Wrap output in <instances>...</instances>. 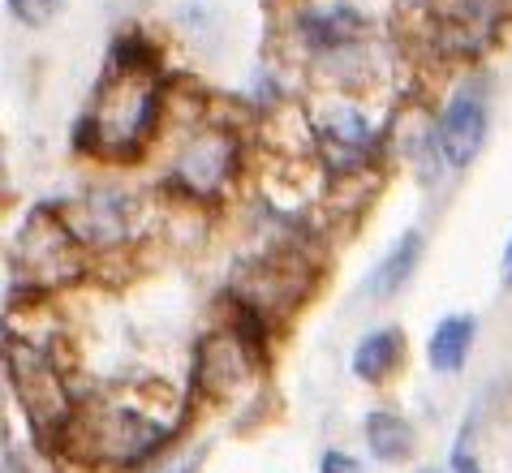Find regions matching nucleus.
<instances>
[{
	"instance_id": "nucleus-13",
	"label": "nucleus",
	"mask_w": 512,
	"mask_h": 473,
	"mask_svg": "<svg viewBox=\"0 0 512 473\" xmlns=\"http://www.w3.org/2000/svg\"><path fill=\"white\" fill-rule=\"evenodd\" d=\"M418 473H439V469H418Z\"/></svg>"
},
{
	"instance_id": "nucleus-2",
	"label": "nucleus",
	"mask_w": 512,
	"mask_h": 473,
	"mask_svg": "<svg viewBox=\"0 0 512 473\" xmlns=\"http://www.w3.org/2000/svg\"><path fill=\"white\" fill-rule=\"evenodd\" d=\"M482 138H487V82L469 78L452 91L444 117L435 125V155L439 164L461 172L474 155L482 151Z\"/></svg>"
},
{
	"instance_id": "nucleus-6",
	"label": "nucleus",
	"mask_w": 512,
	"mask_h": 473,
	"mask_svg": "<svg viewBox=\"0 0 512 473\" xmlns=\"http://www.w3.org/2000/svg\"><path fill=\"white\" fill-rule=\"evenodd\" d=\"M469 349H474V319H469V314H448L431 332V340H426V362H431L439 375H457Z\"/></svg>"
},
{
	"instance_id": "nucleus-1",
	"label": "nucleus",
	"mask_w": 512,
	"mask_h": 473,
	"mask_svg": "<svg viewBox=\"0 0 512 473\" xmlns=\"http://www.w3.org/2000/svg\"><path fill=\"white\" fill-rule=\"evenodd\" d=\"M9 383L18 400L26 405V413L39 422V426H69L74 409H69V396H65V383L56 375V366L48 362V353L39 344H26L13 336L9 340Z\"/></svg>"
},
{
	"instance_id": "nucleus-5",
	"label": "nucleus",
	"mask_w": 512,
	"mask_h": 473,
	"mask_svg": "<svg viewBox=\"0 0 512 473\" xmlns=\"http://www.w3.org/2000/svg\"><path fill=\"white\" fill-rule=\"evenodd\" d=\"M422 250H426V237L418 233V228H409V233L379 258V267L371 276V293L375 297H396V293H401L405 284L414 280V271L422 263Z\"/></svg>"
},
{
	"instance_id": "nucleus-8",
	"label": "nucleus",
	"mask_w": 512,
	"mask_h": 473,
	"mask_svg": "<svg viewBox=\"0 0 512 473\" xmlns=\"http://www.w3.org/2000/svg\"><path fill=\"white\" fill-rule=\"evenodd\" d=\"M61 9H65V0H9V13L22 26H48Z\"/></svg>"
},
{
	"instance_id": "nucleus-10",
	"label": "nucleus",
	"mask_w": 512,
	"mask_h": 473,
	"mask_svg": "<svg viewBox=\"0 0 512 473\" xmlns=\"http://www.w3.org/2000/svg\"><path fill=\"white\" fill-rule=\"evenodd\" d=\"M319 473H362V465L353 461L349 452H327L323 465H319Z\"/></svg>"
},
{
	"instance_id": "nucleus-9",
	"label": "nucleus",
	"mask_w": 512,
	"mask_h": 473,
	"mask_svg": "<svg viewBox=\"0 0 512 473\" xmlns=\"http://www.w3.org/2000/svg\"><path fill=\"white\" fill-rule=\"evenodd\" d=\"M452 473H482V465L474 461V452H469V430H465V435L457 439V448H452Z\"/></svg>"
},
{
	"instance_id": "nucleus-7",
	"label": "nucleus",
	"mask_w": 512,
	"mask_h": 473,
	"mask_svg": "<svg viewBox=\"0 0 512 473\" xmlns=\"http://www.w3.org/2000/svg\"><path fill=\"white\" fill-rule=\"evenodd\" d=\"M366 443H371V452L379 456L383 465H401L414 456V426H409L401 413H392V409H371L366 413Z\"/></svg>"
},
{
	"instance_id": "nucleus-12",
	"label": "nucleus",
	"mask_w": 512,
	"mask_h": 473,
	"mask_svg": "<svg viewBox=\"0 0 512 473\" xmlns=\"http://www.w3.org/2000/svg\"><path fill=\"white\" fill-rule=\"evenodd\" d=\"M177 473H194V465H186V469H177Z\"/></svg>"
},
{
	"instance_id": "nucleus-4",
	"label": "nucleus",
	"mask_w": 512,
	"mask_h": 473,
	"mask_svg": "<svg viewBox=\"0 0 512 473\" xmlns=\"http://www.w3.org/2000/svg\"><path fill=\"white\" fill-rule=\"evenodd\" d=\"M401 357H405V336L396 332V327H375V332H366L358 340V349H353V375L362 383H383L401 366Z\"/></svg>"
},
{
	"instance_id": "nucleus-3",
	"label": "nucleus",
	"mask_w": 512,
	"mask_h": 473,
	"mask_svg": "<svg viewBox=\"0 0 512 473\" xmlns=\"http://www.w3.org/2000/svg\"><path fill=\"white\" fill-rule=\"evenodd\" d=\"M233 155H237V147H233V138H224V134L194 138L177 160V181L194 194H216L220 181L229 177V168H233Z\"/></svg>"
},
{
	"instance_id": "nucleus-11",
	"label": "nucleus",
	"mask_w": 512,
	"mask_h": 473,
	"mask_svg": "<svg viewBox=\"0 0 512 473\" xmlns=\"http://www.w3.org/2000/svg\"><path fill=\"white\" fill-rule=\"evenodd\" d=\"M504 284L512 289V237H508V246H504Z\"/></svg>"
}]
</instances>
